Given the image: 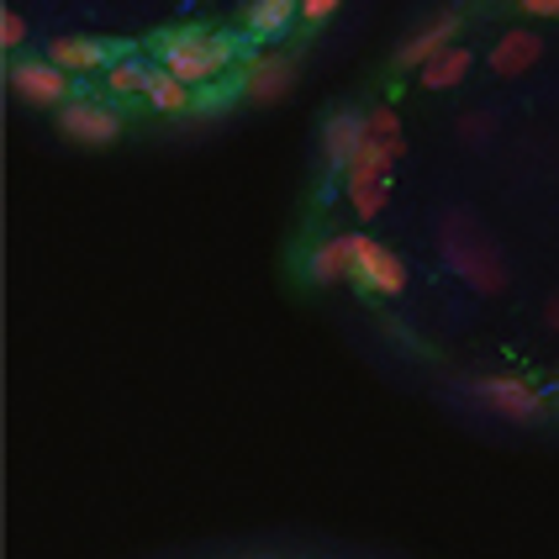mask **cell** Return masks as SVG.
<instances>
[{
    "label": "cell",
    "instance_id": "obj_9",
    "mask_svg": "<svg viewBox=\"0 0 559 559\" xmlns=\"http://www.w3.org/2000/svg\"><path fill=\"white\" fill-rule=\"evenodd\" d=\"M475 396H486V406L501 412V417H512V423L544 417V396H538L533 385H523V380H507V374H497V380H475Z\"/></svg>",
    "mask_w": 559,
    "mask_h": 559
},
{
    "label": "cell",
    "instance_id": "obj_1",
    "mask_svg": "<svg viewBox=\"0 0 559 559\" xmlns=\"http://www.w3.org/2000/svg\"><path fill=\"white\" fill-rule=\"evenodd\" d=\"M438 243H443L449 270L465 280L469 290H501V285H507V259H501L497 238L469 217V212H449L443 227H438Z\"/></svg>",
    "mask_w": 559,
    "mask_h": 559
},
{
    "label": "cell",
    "instance_id": "obj_19",
    "mask_svg": "<svg viewBox=\"0 0 559 559\" xmlns=\"http://www.w3.org/2000/svg\"><path fill=\"white\" fill-rule=\"evenodd\" d=\"M348 201H354V212H359V217H365V222H370V217H380V212H385V201H391V180H385V186L359 190V195H348Z\"/></svg>",
    "mask_w": 559,
    "mask_h": 559
},
{
    "label": "cell",
    "instance_id": "obj_23",
    "mask_svg": "<svg viewBox=\"0 0 559 559\" xmlns=\"http://www.w3.org/2000/svg\"><path fill=\"white\" fill-rule=\"evenodd\" d=\"M518 11H528V16H559V0H518Z\"/></svg>",
    "mask_w": 559,
    "mask_h": 559
},
{
    "label": "cell",
    "instance_id": "obj_11",
    "mask_svg": "<svg viewBox=\"0 0 559 559\" xmlns=\"http://www.w3.org/2000/svg\"><path fill=\"white\" fill-rule=\"evenodd\" d=\"M538 59H544V43H538V37H533L528 27H512V32H501L497 48H491V74L512 80V74L533 69Z\"/></svg>",
    "mask_w": 559,
    "mask_h": 559
},
{
    "label": "cell",
    "instance_id": "obj_7",
    "mask_svg": "<svg viewBox=\"0 0 559 559\" xmlns=\"http://www.w3.org/2000/svg\"><path fill=\"white\" fill-rule=\"evenodd\" d=\"M402 154H406V138H365L359 154H354V164L343 169L348 195H359V190H370V186H385V180H391V164Z\"/></svg>",
    "mask_w": 559,
    "mask_h": 559
},
{
    "label": "cell",
    "instance_id": "obj_10",
    "mask_svg": "<svg viewBox=\"0 0 559 559\" xmlns=\"http://www.w3.org/2000/svg\"><path fill=\"white\" fill-rule=\"evenodd\" d=\"M243 100H253V106H270V100H280V95L296 85V63L285 59V53H264V59H249V69H243Z\"/></svg>",
    "mask_w": 559,
    "mask_h": 559
},
{
    "label": "cell",
    "instance_id": "obj_21",
    "mask_svg": "<svg viewBox=\"0 0 559 559\" xmlns=\"http://www.w3.org/2000/svg\"><path fill=\"white\" fill-rule=\"evenodd\" d=\"M370 138H402V122H396L391 106H374L370 111Z\"/></svg>",
    "mask_w": 559,
    "mask_h": 559
},
{
    "label": "cell",
    "instance_id": "obj_8",
    "mask_svg": "<svg viewBox=\"0 0 559 559\" xmlns=\"http://www.w3.org/2000/svg\"><path fill=\"white\" fill-rule=\"evenodd\" d=\"M460 27H465V16L460 11H438L433 22L423 32H412L402 48H396V69H423L428 59H438L443 48H454V37H460Z\"/></svg>",
    "mask_w": 559,
    "mask_h": 559
},
{
    "label": "cell",
    "instance_id": "obj_22",
    "mask_svg": "<svg viewBox=\"0 0 559 559\" xmlns=\"http://www.w3.org/2000/svg\"><path fill=\"white\" fill-rule=\"evenodd\" d=\"M333 11H338V0H301V22L307 27H322Z\"/></svg>",
    "mask_w": 559,
    "mask_h": 559
},
{
    "label": "cell",
    "instance_id": "obj_13",
    "mask_svg": "<svg viewBox=\"0 0 559 559\" xmlns=\"http://www.w3.org/2000/svg\"><path fill=\"white\" fill-rule=\"evenodd\" d=\"M354 275V233L343 238H328L307 253V280L311 285H338V280Z\"/></svg>",
    "mask_w": 559,
    "mask_h": 559
},
{
    "label": "cell",
    "instance_id": "obj_5",
    "mask_svg": "<svg viewBox=\"0 0 559 559\" xmlns=\"http://www.w3.org/2000/svg\"><path fill=\"white\" fill-rule=\"evenodd\" d=\"M354 280L374 290V296H402L406 290V264L391 249H380L374 238L354 233Z\"/></svg>",
    "mask_w": 559,
    "mask_h": 559
},
{
    "label": "cell",
    "instance_id": "obj_17",
    "mask_svg": "<svg viewBox=\"0 0 559 559\" xmlns=\"http://www.w3.org/2000/svg\"><path fill=\"white\" fill-rule=\"evenodd\" d=\"M106 80H111V91L117 95H143V85H148V63L143 59H117L111 69H106Z\"/></svg>",
    "mask_w": 559,
    "mask_h": 559
},
{
    "label": "cell",
    "instance_id": "obj_6",
    "mask_svg": "<svg viewBox=\"0 0 559 559\" xmlns=\"http://www.w3.org/2000/svg\"><path fill=\"white\" fill-rule=\"evenodd\" d=\"M370 138V111H354V106H338L328 122H322V158H328V169L343 175L354 154H359V143Z\"/></svg>",
    "mask_w": 559,
    "mask_h": 559
},
{
    "label": "cell",
    "instance_id": "obj_12",
    "mask_svg": "<svg viewBox=\"0 0 559 559\" xmlns=\"http://www.w3.org/2000/svg\"><path fill=\"white\" fill-rule=\"evenodd\" d=\"M301 22V0H253L249 11H243V27L249 37H264V43H275V37H290Z\"/></svg>",
    "mask_w": 559,
    "mask_h": 559
},
{
    "label": "cell",
    "instance_id": "obj_18",
    "mask_svg": "<svg viewBox=\"0 0 559 559\" xmlns=\"http://www.w3.org/2000/svg\"><path fill=\"white\" fill-rule=\"evenodd\" d=\"M22 43H27V16H22L16 5H5V11H0V48L16 53Z\"/></svg>",
    "mask_w": 559,
    "mask_h": 559
},
{
    "label": "cell",
    "instance_id": "obj_16",
    "mask_svg": "<svg viewBox=\"0 0 559 559\" xmlns=\"http://www.w3.org/2000/svg\"><path fill=\"white\" fill-rule=\"evenodd\" d=\"M143 100L154 106V111H164V117H175V111H186V106H195V95H190V85H180L164 63H154L148 69V85H143Z\"/></svg>",
    "mask_w": 559,
    "mask_h": 559
},
{
    "label": "cell",
    "instance_id": "obj_2",
    "mask_svg": "<svg viewBox=\"0 0 559 559\" xmlns=\"http://www.w3.org/2000/svg\"><path fill=\"white\" fill-rule=\"evenodd\" d=\"M238 53V43L233 37H201V32H175V37H164L158 43V63L180 80V85H212L222 69L233 63Z\"/></svg>",
    "mask_w": 559,
    "mask_h": 559
},
{
    "label": "cell",
    "instance_id": "obj_3",
    "mask_svg": "<svg viewBox=\"0 0 559 559\" xmlns=\"http://www.w3.org/2000/svg\"><path fill=\"white\" fill-rule=\"evenodd\" d=\"M59 132L69 143H85V148H106V143H117L122 138V117L111 111V106H100V100H85V95H74L69 106H59Z\"/></svg>",
    "mask_w": 559,
    "mask_h": 559
},
{
    "label": "cell",
    "instance_id": "obj_20",
    "mask_svg": "<svg viewBox=\"0 0 559 559\" xmlns=\"http://www.w3.org/2000/svg\"><path fill=\"white\" fill-rule=\"evenodd\" d=\"M238 91H243V85H238ZM238 91H222V85H201V91H195V111H206V117H212V111H227V100H238Z\"/></svg>",
    "mask_w": 559,
    "mask_h": 559
},
{
    "label": "cell",
    "instance_id": "obj_4",
    "mask_svg": "<svg viewBox=\"0 0 559 559\" xmlns=\"http://www.w3.org/2000/svg\"><path fill=\"white\" fill-rule=\"evenodd\" d=\"M5 80H11V91L22 95L27 106H37V111L69 106V100H74V95H69V74H63L53 59H16Z\"/></svg>",
    "mask_w": 559,
    "mask_h": 559
},
{
    "label": "cell",
    "instance_id": "obj_15",
    "mask_svg": "<svg viewBox=\"0 0 559 559\" xmlns=\"http://www.w3.org/2000/svg\"><path fill=\"white\" fill-rule=\"evenodd\" d=\"M469 69H475V53L454 43V48H443L438 59L423 63V69H417V80H423V91H454V85L465 80Z\"/></svg>",
    "mask_w": 559,
    "mask_h": 559
},
{
    "label": "cell",
    "instance_id": "obj_14",
    "mask_svg": "<svg viewBox=\"0 0 559 559\" xmlns=\"http://www.w3.org/2000/svg\"><path fill=\"white\" fill-rule=\"evenodd\" d=\"M48 59L63 74H91V69H111V48L100 37H59V43H48Z\"/></svg>",
    "mask_w": 559,
    "mask_h": 559
}]
</instances>
